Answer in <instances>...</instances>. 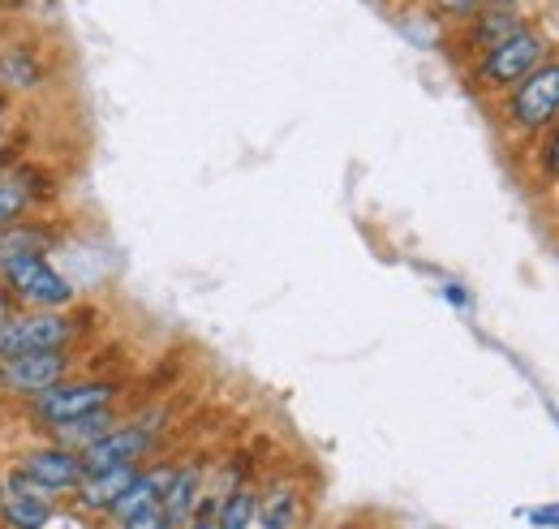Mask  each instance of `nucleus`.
Wrapping results in <instances>:
<instances>
[{
  "label": "nucleus",
  "mask_w": 559,
  "mask_h": 529,
  "mask_svg": "<svg viewBox=\"0 0 559 529\" xmlns=\"http://www.w3.org/2000/svg\"><path fill=\"white\" fill-rule=\"evenodd\" d=\"M512 121L521 130H543L559 117V66H538L530 69L516 91H512V104H508Z\"/></svg>",
  "instance_id": "20e7f679"
},
{
  "label": "nucleus",
  "mask_w": 559,
  "mask_h": 529,
  "mask_svg": "<svg viewBox=\"0 0 559 529\" xmlns=\"http://www.w3.org/2000/svg\"><path fill=\"white\" fill-rule=\"evenodd\" d=\"M547 173H551V177H559V130H556V138L547 142Z\"/></svg>",
  "instance_id": "aec40b11"
},
{
  "label": "nucleus",
  "mask_w": 559,
  "mask_h": 529,
  "mask_svg": "<svg viewBox=\"0 0 559 529\" xmlns=\"http://www.w3.org/2000/svg\"><path fill=\"white\" fill-rule=\"evenodd\" d=\"M0 517H4V526L13 529H48L52 526V499L35 495V491H9L4 486Z\"/></svg>",
  "instance_id": "9d476101"
},
{
  "label": "nucleus",
  "mask_w": 559,
  "mask_h": 529,
  "mask_svg": "<svg viewBox=\"0 0 559 529\" xmlns=\"http://www.w3.org/2000/svg\"><path fill=\"white\" fill-rule=\"evenodd\" d=\"M70 340H73L70 315H9L0 324V357L66 349Z\"/></svg>",
  "instance_id": "7ed1b4c3"
},
{
  "label": "nucleus",
  "mask_w": 559,
  "mask_h": 529,
  "mask_svg": "<svg viewBox=\"0 0 559 529\" xmlns=\"http://www.w3.org/2000/svg\"><path fill=\"white\" fill-rule=\"evenodd\" d=\"M190 529H215V517H199V521H194Z\"/></svg>",
  "instance_id": "4be33fe9"
},
{
  "label": "nucleus",
  "mask_w": 559,
  "mask_h": 529,
  "mask_svg": "<svg viewBox=\"0 0 559 529\" xmlns=\"http://www.w3.org/2000/svg\"><path fill=\"white\" fill-rule=\"evenodd\" d=\"M490 9H512V4H521V0H487Z\"/></svg>",
  "instance_id": "5701e85b"
},
{
  "label": "nucleus",
  "mask_w": 559,
  "mask_h": 529,
  "mask_svg": "<svg viewBox=\"0 0 559 529\" xmlns=\"http://www.w3.org/2000/svg\"><path fill=\"white\" fill-rule=\"evenodd\" d=\"M0 113H4V99H0Z\"/></svg>",
  "instance_id": "a878e982"
},
{
  "label": "nucleus",
  "mask_w": 559,
  "mask_h": 529,
  "mask_svg": "<svg viewBox=\"0 0 559 529\" xmlns=\"http://www.w3.org/2000/svg\"><path fill=\"white\" fill-rule=\"evenodd\" d=\"M199 491H203V473H199V469H181V473H173V482H168V491H164V499H159L168 526H186V521L194 517Z\"/></svg>",
  "instance_id": "9b49d317"
},
{
  "label": "nucleus",
  "mask_w": 559,
  "mask_h": 529,
  "mask_svg": "<svg viewBox=\"0 0 559 529\" xmlns=\"http://www.w3.org/2000/svg\"><path fill=\"white\" fill-rule=\"evenodd\" d=\"M0 82H4V86H17V91H31V86L44 82V66H39L26 48L4 52V57H0Z\"/></svg>",
  "instance_id": "ddd939ff"
},
{
  "label": "nucleus",
  "mask_w": 559,
  "mask_h": 529,
  "mask_svg": "<svg viewBox=\"0 0 559 529\" xmlns=\"http://www.w3.org/2000/svg\"><path fill=\"white\" fill-rule=\"evenodd\" d=\"M0 275L9 280V289L17 297H26L35 306L57 310V306H70L73 302V284L44 255H17V259L0 263Z\"/></svg>",
  "instance_id": "f257e3e1"
},
{
  "label": "nucleus",
  "mask_w": 559,
  "mask_h": 529,
  "mask_svg": "<svg viewBox=\"0 0 559 529\" xmlns=\"http://www.w3.org/2000/svg\"><path fill=\"white\" fill-rule=\"evenodd\" d=\"M66 371H70L66 349L0 357V388H4V392H22V397H39V392H48L52 384H61Z\"/></svg>",
  "instance_id": "39448f33"
},
{
  "label": "nucleus",
  "mask_w": 559,
  "mask_h": 529,
  "mask_svg": "<svg viewBox=\"0 0 559 529\" xmlns=\"http://www.w3.org/2000/svg\"><path fill=\"white\" fill-rule=\"evenodd\" d=\"M44 495H61V491H73L82 482V461L73 457L70 448H35L26 452L22 465H17Z\"/></svg>",
  "instance_id": "6e6552de"
},
{
  "label": "nucleus",
  "mask_w": 559,
  "mask_h": 529,
  "mask_svg": "<svg viewBox=\"0 0 559 529\" xmlns=\"http://www.w3.org/2000/svg\"><path fill=\"white\" fill-rule=\"evenodd\" d=\"M345 529H357V526H345Z\"/></svg>",
  "instance_id": "bb28decb"
},
{
  "label": "nucleus",
  "mask_w": 559,
  "mask_h": 529,
  "mask_svg": "<svg viewBox=\"0 0 559 529\" xmlns=\"http://www.w3.org/2000/svg\"><path fill=\"white\" fill-rule=\"evenodd\" d=\"M121 529H173V526H168V517H164L159 504H146V508H139L134 517H126Z\"/></svg>",
  "instance_id": "a211bd4d"
},
{
  "label": "nucleus",
  "mask_w": 559,
  "mask_h": 529,
  "mask_svg": "<svg viewBox=\"0 0 559 529\" xmlns=\"http://www.w3.org/2000/svg\"><path fill=\"white\" fill-rule=\"evenodd\" d=\"M512 31H516L512 9H487V13H478V22H474V44H483V48L490 52V48L503 44Z\"/></svg>",
  "instance_id": "dca6fc26"
},
{
  "label": "nucleus",
  "mask_w": 559,
  "mask_h": 529,
  "mask_svg": "<svg viewBox=\"0 0 559 529\" xmlns=\"http://www.w3.org/2000/svg\"><path fill=\"white\" fill-rule=\"evenodd\" d=\"M543 66V39L525 26H516L503 44H495L487 52V61L478 66V78L490 82V86H516L530 69Z\"/></svg>",
  "instance_id": "423d86ee"
},
{
  "label": "nucleus",
  "mask_w": 559,
  "mask_h": 529,
  "mask_svg": "<svg viewBox=\"0 0 559 529\" xmlns=\"http://www.w3.org/2000/svg\"><path fill=\"white\" fill-rule=\"evenodd\" d=\"M151 448V426L134 422V426H121V431H108L104 439L86 444L82 448V473H99V469H112V465H134Z\"/></svg>",
  "instance_id": "0eeeda50"
},
{
  "label": "nucleus",
  "mask_w": 559,
  "mask_h": 529,
  "mask_svg": "<svg viewBox=\"0 0 559 529\" xmlns=\"http://www.w3.org/2000/svg\"><path fill=\"white\" fill-rule=\"evenodd\" d=\"M254 526L259 529H293L297 526V495L288 486H276L263 508H254Z\"/></svg>",
  "instance_id": "f8f14e48"
},
{
  "label": "nucleus",
  "mask_w": 559,
  "mask_h": 529,
  "mask_svg": "<svg viewBox=\"0 0 559 529\" xmlns=\"http://www.w3.org/2000/svg\"><path fill=\"white\" fill-rule=\"evenodd\" d=\"M17 155H22V146H0V177H4L9 164H17Z\"/></svg>",
  "instance_id": "412c9836"
},
{
  "label": "nucleus",
  "mask_w": 559,
  "mask_h": 529,
  "mask_svg": "<svg viewBox=\"0 0 559 529\" xmlns=\"http://www.w3.org/2000/svg\"><path fill=\"white\" fill-rule=\"evenodd\" d=\"M254 495L250 491H233L224 504H219V513H215V529H250L254 526Z\"/></svg>",
  "instance_id": "f3484780"
},
{
  "label": "nucleus",
  "mask_w": 559,
  "mask_h": 529,
  "mask_svg": "<svg viewBox=\"0 0 559 529\" xmlns=\"http://www.w3.org/2000/svg\"><path fill=\"white\" fill-rule=\"evenodd\" d=\"M117 400V384H104V379H91V384H52L48 392L35 397V413L39 422L48 426H66V422H78L86 413H99Z\"/></svg>",
  "instance_id": "f03ea898"
},
{
  "label": "nucleus",
  "mask_w": 559,
  "mask_h": 529,
  "mask_svg": "<svg viewBox=\"0 0 559 529\" xmlns=\"http://www.w3.org/2000/svg\"><path fill=\"white\" fill-rule=\"evenodd\" d=\"M9 319V302H4V293H0V324Z\"/></svg>",
  "instance_id": "b1692460"
},
{
  "label": "nucleus",
  "mask_w": 559,
  "mask_h": 529,
  "mask_svg": "<svg viewBox=\"0 0 559 529\" xmlns=\"http://www.w3.org/2000/svg\"><path fill=\"white\" fill-rule=\"evenodd\" d=\"M0 499H4V486H0Z\"/></svg>",
  "instance_id": "393cba45"
},
{
  "label": "nucleus",
  "mask_w": 559,
  "mask_h": 529,
  "mask_svg": "<svg viewBox=\"0 0 559 529\" xmlns=\"http://www.w3.org/2000/svg\"><path fill=\"white\" fill-rule=\"evenodd\" d=\"M439 9L452 13V17H474L478 13V0H439Z\"/></svg>",
  "instance_id": "6ab92c4d"
},
{
  "label": "nucleus",
  "mask_w": 559,
  "mask_h": 529,
  "mask_svg": "<svg viewBox=\"0 0 559 529\" xmlns=\"http://www.w3.org/2000/svg\"><path fill=\"white\" fill-rule=\"evenodd\" d=\"M35 202L31 195V186H26V173L17 177H0V228H9V224H17L22 220V211Z\"/></svg>",
  "instance_id": "4468645a"
},
{
  "label": "nucleus",
  "mask_w": 559,
  "mask_h": 529,
  "mask_svg": "<svg viewBox=\"0 0 559 529\" xmlns=\"http://www.w3.org/2000/svg\"><path fill=\"white\" fill-rule=\"evenodd\" d=\"M108 431H112V409H99V413H86V418H78V422H66V426H61V439H66V444H78V452H82L86 444L104 439Z\"/></svg>",
  "instance_id": "2eb2a0df"
},
{
  "label": "nucleus",
  "mask_w": 559,
  "mask_h": 529,
  "mask_svg": "<svg viewBox=\"0 0 559 529\" xmlns=\"http://www.w3.org/2000/svg\"><path fill=\"white\" fill-rule=\"evenodd\" d=\"M134 478H139L134 465H112V469H99V473H82V482L73 486V495H78L82 508H112Z\"/></svg>",
  "instance_id": "1a4fd4ad"
}]
</instances>
